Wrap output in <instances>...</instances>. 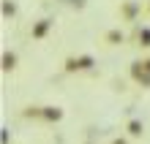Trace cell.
<instances>
[{"label": "cell", "instance_id": "obj_1", "mask_svg": "<svg viewBox=\"0 0 150 144\" xmlns=\"http://www.w3.org/2000/svg\"><path fill=\"white\" fill-rule=\"evenodd\" d=\"M93 57L90 55H79V57H66V71L74 74V71H90L93 68Z\"/></svg>", "mask_w": 150, "mask_h": 144}, {"label": "cell", "instance_id": "obj_2", "mask_svg": "<svg viewBox=\"0 0 150 144\" xmlns=\"http://www.w3.org/2000/svg\"><path fill=\"white\" fill-rule=\"evenodd\" d=\"M139 11H142V6H139L137 0H123L120 3V19L123 22H137Z\"/></svg>", "mask_w": 150, "mask_h": 144}, {"label": "cell", "instance_id": "obj_3", "mask_svg": "<svg viewBox=\"0 0 150 144\" xmlns=\"http://www.w3.org/2000/svg\"><path fill=\"white\" fill-rule=\"evenodd\" d=\"M104 44H107V46H120V44H126V33H123L120 27L107 30L104 33Z\"/></svg>", "mask_w": 150, "mask_h": 144}, {"label": "cell", "instance_id": "obj_4", "mask_svg": "<svg viewBox=\"0 0 150 144\" xmlns=\"http://www.w3.org/2000/svg\"><path fill=\"white\" fill-rule=\"evenodd\" d=\"M131 76H134L142 87H150V71H145L139 63H134V65H131Z\"/></svg>", "mask_w": 150, "mask_h": 144}, {"label": "cell", "instance_id": "obj_5", "mask_svg": "<svg viewBox=\"0 0 150 144\" xmlns=\"http://www.w3.org/2000/svg\"><path fill=\"white\" fill-rule=\"evenodd\" d=\"M49 27H52V19H38L36 25H33V30H30V35H33V38H36V41H41L44 35L49 33Z\"/></svg>", "mask_w": 150, "mask_h": 144}, {"label": "cell", "instance_id": "obj_6", "mask_svg": "<svg viewBox=\"0 0 150 144\" xmlns=\"http://www.w3.org/2000/svg\"><path fill=\"white\" fill-rule=\"evenodd\" d=\"M16 68V55L14 52H3V71L8 74V71H14Z\"/></svg>", "mask_w": 150, "mask_h": 144}, {"label": "cell", "instance_id": "obj_7", "mask_svg": "<svg viewBox=\"0 0 150 144\" xmlns=\"http://www.w3.org/2000/svg\"><path fill=\"white\" fill-rule=\"evenodd\" d=\"M137 38H139V46H150V27H142Z\"/></svg>", "mask_w": 150, "mask_h": 144}, {"label": "cell", "instance_id": "obj_8", "mask_svg": "<svg viewBox=\"0 0 150 144\" xmlns=\"http://www.w3.org/2000/svg\"><path fill=\"white\" fill-rule=\"evenodd\" d=\"M44 117H47V120H60V117H63V112H60V109H55V106H47Z\"/></svg>", "mask_w": 150, "mask_h": 144}, {"label": "cell", "instance_id": "obj_9", "mask_svg": "<svg viewBox=\"0 0 150 144\" xmlns=\"http://www.w3.org/2000/svg\"><path fill=\"white\" fill-rule=\"evenodd\" d=\"M3 16H16V6L11 0H3Z\"/></svg>", "mask_w": 150, "mask_h": 144}, {"label": "cell", "instance_id": "obj_10", "mask_svg": "<svg viewBox=\"0 0 150 144\" xmlns=\"http://www.w3.org/2000/svg\"><path fill=\"white\" fill-rule=\"evenodd\" d=\"M68 3H71L74 8H85V0H68Z\"/></svg>", "mask_w": 150, "mask_h": 144}, {"label": "cell", "instance_id": "obj_11", "mask_svg": "<svg viewBox=\"0 0 150 144\" xmlns=\"http://www.w3.org/2000/svg\"><path fill=\"white\" fill-rule=\"evenodd\" d=\"M139 65H142L145 71H150V57H147V60H139Z\"/></svg>", "mask_w": 150, "mask_h": 144}, {"label": "cell", "instance_id": "obj_12", "mask_svg": "<svg viewBox=\"0 0 150 144\" xmlns=\"http://www.w3.org/2000/svg\"><path fill=\"white\" fill-rule=\"evenodd\" d=\"M147 11H150V3H147Z\"/></svg>", "mask_w": 150, "mask_h": 144}]
</instances>
